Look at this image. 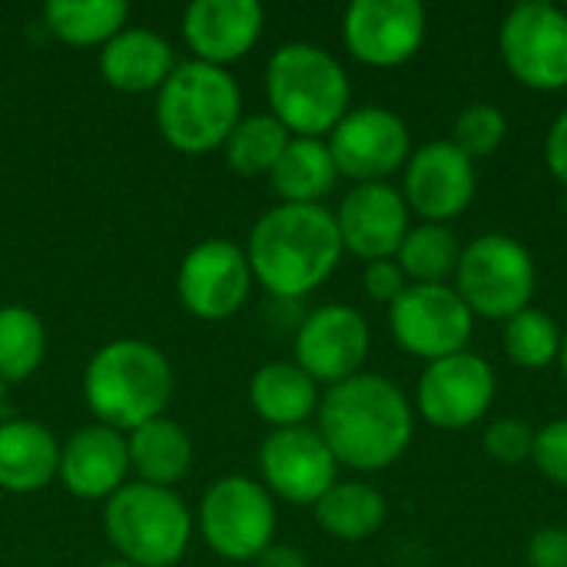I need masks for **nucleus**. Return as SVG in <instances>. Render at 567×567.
<instances>
[{"mask_svg":"<svg viewBox=\"0 0 567 567\" xmlns=\"http://www.w3.org/2000/svg\"><path fill=\"white\" fill-rule=\"evenodd\" d=\"M319 435L339 465L352 472H382L395 465L415 435L405 392L372 372L332 385L319 402Z\"/></svg>","mask_w":567,"mask_h":567,"instance_id":"f257e3e1","label":"nucleus"},{"mask_svg":"<svg viewBox=\"0 0 567 567\" xmlns=\"http://www.w3.org/2000/svg\"><path fill=\"white\" fill-rule=\"evenodd\" d=\"M342 236L332 209L279 203L266 209L246 243L252 279L276 299L316 292L342 262Z\"/></svg>","mask_w":567,"mask_h":567,"instance_id":"f03ea898","label":"nucleus"},{"mask_svg":"<svg viewBox=\"0 0 567 567\" xmlns=\"http://www.w3.org/2000/svg\"><path fill=\"white\" fill-rule=\"evenodd\" d=\"M173 395V365L146 339H113L93 352L83 372V399L93 419L130 435L159 419Z\"/></svg>","mask_w":567,"mask_h":567,"instance_id":"7ed1b4c3","label":"nucleus"},{"mask_svg":"<svg viewBox=\"0 0 567 567\" xmlns=\"http://www.w3.org/2000/svg\"><path fill=\"white\" fill-rule=\"evenodd\" d=\"M269 113L292 136L326 140L352 110V83L346 66L319 43H282L266 63Z\"/></svg>","mask_w":567,"mask_h":567,"instance_id":"20e7f679","label":"nucleus"},{"mask_svg":"<svg viewBox=\"0 0 567 567\" xmlns=\"http://www.w3.org/2000/svg\"><path fill=\"white\" fill-rule=\"evenodd\" d=\"M243 120V90L229 70L203 60L176 63L156 93V126L163 140L189 156L219 150Z\"/></svg>","mask_w":567,"mask_h":567,"instance_id":"39448f33","label":"nucleus"},{"mask_svg":"<svg viewBox=\"0 0 567 567\" xmlns=\"http://www.w3.org/2000/svg\"><path fill=\"white\" fill-rule=\"evenodd\" d=\"M103 532L120 561L173 567L186 558L193 515L173 488H156L133 478L103 505Z\"/></svg>","mask_w":567,"mask_h":567,"instance_id":"423d86ee","label":"nucleus"},{"mask_svg":"<svg viewBox=\"0 0 567 567\" xmlns=\"http://www.w3.org/2000/svg\"><path fill=\"white\" fill-rule=\"evenodd\" d=\"M455 292L465 299L472 316L508 322L532 306L538 289V266L528 246L508 233H485L462 246L455 269Z\"/></svg>","mask_w":567,"mask_h":567,"instance_id":"0eeeda50","label":"nucleus"},{"mask_svg":"<svg viewBox=\"0 0 567 567\" xmlns=\"http://www.w3.org/2000/svg\"><path fill=\"white\" fill-rule=\"evenodd\" d=\"M196 528L223 561H256L276 538V502L262 482L223 475L203 492Z\"/></svg>","mask_w":567,"mask_h":567,"instance_id":"6e6552de","label":"nucleus"},{"mask_svg":"<svg viewBox=\"0 0 567 567\" xmlns=\"http://www.w3.org/2000/svg\"><path fill=\"white\" fill-rule=\"evenodd\" d=\"M498 50L508 73L542 93L567 86V10L551 0L515 3L498 27Z\"/></svg>","mask_w":567,"mask_h":567,"instance_id":"1a4fd4ad","label":"nucleus"},{"mask_svg":"<svg viewBox=\"0 0 567 567\" xmlns=\"http://www.w3.org/2000/svg\"><path fill=\"white\" fill-rule=\"evenodd\" d=\"M389 326L402 352L439 362L455 352H465L475 336V316L465 299L449 282L409 286L389 306Z\"/></svg>","mask_w":567,"mask_h":567,"instance_id":"9d476101","label":"nucleus"},{"mask_svg":"<svg viewBox=\"0 0 567 567\" xmlns=\"http://www.w3.org/2000/svg\"><path fill=\"white\" fill-rule=\"evenodd\" d=\"M326 143L339 176L355 183H385L392 173L405 169L412 156V133L405 120L379 103L352 106Z\"/></svg>","mask_w":567,"mask_h":567,"instance_id":"9b49d317","label":"nucleus"},{"mask_svg":"<svg viewBox=\"0 0 567 567\" xmlns=\"http://www.w3.org/2000/svg\"><path fill=\"white\" fill-rule=\"evenodd\" d=\"M252 282L256 279L243 246L233 239H203L179 262L176 296L189 316L223 322L246 306Z\"/></svg>","mask_w":567,"mask_h":567,"instance_id":"f8f14e48","label":"nucleus"},{"mask_svg":"<svg viewBox=\"0 0 567 567\" xmlns=\"http://www.w3.org/2000/svg\"><path fill=\"white\" fill-rule=\"evenodd\" d=\"M429 33V13L419 0H352L342 13L346 50L375 70L409 63Z\"/></svg>","mask_w":567,"mask_h":567,"instance_id":"ddd939ff","label":"nucleus"},{"mask_svg":"<svg viewBox=\"0 0 567 567\" xmlns=\"http://www.w3.org/2000/svg\"><path fill=\"white\" fill-rule=\"evenodd\" d=\"M495 372L478 352H455L449 359L429 362L419 389L415 405L419 415L445 432H462L475 422H482L495 402Z\"/></svg>","mask_w":567,"mask_h":567,"instance_id":"4468645a","label":"nucleus"},{"mask_svg":"<svg viewBox=\"0 0 567 567\" xmlns=\"http://www.w3.org/2000/svg\"><path fill=\"white\" fill-rule=\"evenodd\" d=\"M372 349L369 322L346 302L312 309L296 332V365L316 385H339L362 372Z\"/></svg>","mask_w":567,"mask_h":567,"instance_id":"2eb2a0df","label":"nucleus"},{"mask_svg":"<svg viewBox=\"0 0 567 567\" xmlns=\"http://www.w3.org/2000/svg\"><path fill=\"white\" fill-rule=\"evenodd\" d=\"M478 193V169L452 140H432L412 150L402 169V196L425 223L449 226Z\"/></svg>","mask_w":567,"mask_h":567,"instance_id":"dca6fc26","label":"nucleus"},{"mask_svg":"<svg viewBox=\"0 0 567 567\" xmlns=\"http://www.w3.org/2000/svg\"><path fill=\"white\" fill-rule=\"evenodd\" d=\"M259 475L269 495L289 505H316L339 482V462L319 429H272L259 445Z\"/></svg>","mask_w":567,"mask_h":567,"instance_id":"f3484780","label":"nucleus"},{"mask_svg":"<svg viewBox=\"0 0 567 567\" xmlns=\"http://www.w3.org/2000/svg\"><path fill=\"white\" fill-rule=\"evenodd\" d=\"M332 216L342 236V249L365 262L395 259L402 239L412 229V209L402 189L389 183H355Z\"/></svg>","mask_w":567,"mask_h":567,"instance_id":"a211bd4d","label":"nucleus"},{"mask_svg":"<svg viewBox=\"0 0 567 567\" xmlns=\"http://www.w3.org/2000/svg\"><path fill=\"white\" fill-rule=\"evenodd\" d=\"M56 478L73 498L110 502L130 482L126 435L106 425H83L60 445Z\"/></svg>","mask_w":567,"mask_h":567,"instance_id":"6ab92c4d","label":"nucleus"},{"mask_svg":"<svg viewBox=\"0 0 567 567\" xmlns=\"http://www.w3.org/2000/svg\"><path fill=\"white\" fill-rule=\"evenodd\" d=\"M266 13L256 0H193L183 13V40L193 60L229 66L262 37Z\"/></svg>","mask_w":567,"mask_h":567,"instance_id":"aec40b11","label":"nucleus"},{"mask_svg":"<svg viewBox=\"0 0 567 567\" xmlns=\"http://www.w3.org/2000/svg\"><path fill=\"white\" fill-rule=\"evenodd\" d=\"M176 70V53L166 37L150 27H123L100 47V76L120 93H159Z\"/></svg>","mask_w":567,"mask_h":567,"instance_id":"412c9836","label":"nucleus"},{"mask_svg":"<svg viewBox=\"0 0 567 567\" xmlns=\"http://www.w3.org/2000/svg\"><path fill=\"white\" fill-rule=\"evenodd\" d=\"M60 468V442L37 419L0 422V488L10 495L43 492Z\"/></svg>","mask_w":567,"mask_h":567,"instance_id":"4be33fe9","label":"nucleus"},{"mask_svg":"<svg viewBox=\"0 0 567 567\" xmlns=\"http://www.w3.org/2000/svg\"><path fill=\"white\" fill-rule=\"evenodd\" d=\"M252 412L272 429L306 425L319 412V385L296 362H266L249 379Z\"/></svg>","mask_w":567,"mask_h":567,"instance_id":"5701e85b","label":"nucleus"},{"mask_svg":"<svg viewBox=\"0 0 567 567\" xmlns=\"http://www.w3.org/2000/svg\"><path fill=\"white\" fill-rule=\"evenodd\" d=\"M126 452H130V472L136 482L156 485V488H173L179 485L189 468H193V442L176 425L173 419L159 415L126 435Z\"/></svg>","mask_w":567,"mask_h":567,"instance_id":"b1692460","label":"nucleus"},{"mask_svg":"<svg viewBox=\"0 0 567 567\" xmlns=\"http://www.w3.org/2000/svg\"><path fill=\"white\" fill-rule=\"evenodd\" d=\"M272 189L282 203L296 206H322V199L336 189L339 169L332 150L319 136H292L282 150L279 163L269 173Z\"/></svg>","mask_w":567,"mask_h":567,"instance_id":"393cba45","label":"nucleus"},{"mask_svg":"<svg viewBox=\"0 0 567 567\" xmlns=\"http://www.w3.org/2000/svg\"><path fill=\"white\" fill-rule=\"evenodd\" d=\"M316 522L329 538L365 542L372 538L389 515L385 495L369 482H336L316 505Z\"/></svg>","mask_w":567,"mask_h":567,"instance_id":"a878e982","label":"nucleus"},{"mask_svg":"<svg viewBox=\"0 0 567 567\" xmlns=\"http://www.w3.org/2000/svg\"><path fill=\"white\" fill-rule=\"evenodd\" d=\"M130 20L123 0H50L43 7L47 30L66 47H106Z\"/></svg>","mask_w":567,"mask_h":567,"instance_id":"bb28decb","label":"nucleus"},{"mask_svg":"<svg viewBox=\"0 0 567 567\" xmlns=\"http://www.w3.org/2000/svg\"><path fill=\"white\" fill-rule=\"evenodd\" d=\"M462 259V243L449 226L439 223H422L412 226L409 236L402 239L395 262L402 266V272L409 276V282L415 286H435V282H449L458 269Z\"/></svg>","mask_w":567,"mask_h":567,"instance_id":"cd10ccee","label":"nucleus"},{"mask_svg":"<svg viewBox=\"0 0 567 567\" xmlns=\"http://www.w3.org/2000/svg\"><path fill=\"white\" fill-rule=\"evenodd\" d=\"M292 133L272 113H252L236 123L229 140L223 143L226 163L239 176H269L289 146Z\"/></svg>","mask_w":567,"mask_h":567,"instance_id":"c85d7f7f","label":"nucleus"},{"mask_svg":"<svg viewBox=\"0 0 567 567\" xmlns=\"http://www.w3.org/2000/svg\"><path fill=\"white\" fill-rule=\"evenodd\" d=\"M47 355V326L27 306H0V382H27Z\"/></svg>","mask_w":567,"mask_h":567,"instance_id":"c756f323","label":"nucleus"},{"mask_svg":"<svg viewBox=\"0 0 567 567\" xmlns=\"http://www.w3.org/2000/svg\"><path fill=\"white\" fill-rule=\"evenodd\" d=\"M502 346L505 355L518 365V369H545L551 362H558L561 352V329L558 322L545 312V309H522L518 316H512L502 329Z\"/></svg>","mask_w":567,"mask_h":567,"instance_id":"7c9ffc66","label":"nucleus"},{"mask_svg":"<svg viewBox=\"0 0 567 567\" xmlns=\"http://www.w3.org/2000/svg\"><path fill=\"white\" fill-rule=\"evenodd\" d=\"M505 136H508V116L495 103H472L452 123V143L468 159L492 156L505 143Z\"/></svg>","mask_w":567,"mask_h":567,"instance_id":"2f4dec72","label":"nucleus"},{"mask_svg":"<svg viewBox=\"0 0 567 567\" xmlns=\"http://www.w3.org/2000/svg\"><path fill=\"white\" fill-rule=\"evenodd\" d=\"M482 445H485L488 458H495L502 465H522V462H532L535 429L525 419H495L485 429Z\"/></svg>","mask_w":567,"mask_h":567,"instance_id":"473e14b6","label":"nucleus"},{"mask_svg":"<svg viewBox=\"0 0 567 567\" xmlns=\"http://www.w3.org/2000/svg\"><path fill=\"white\" fill-rule=\"evenodd\" d=\"M532 462L545 478L567 488V419H555L545 429L535 432V452Z\"/></svg>","mask_w":567,"mask_h":567,"instance_id":"72a5a7b5","label":"nucleus"},{"mask_svg":"<svg viewBox=\"0 0 567 567\" xmlns=\"http://www.w3.org/2000/svg\"><path fill=\"white\" fill-rule=\"evenodd\" d=\"M362 286H365L372 302L392 306L412 282H409V276L402 272V266L395 259H375V262H365Z\"/></svg>","mask_w":567,"mask_h":567,"instance_id":"f704fd0d","label":"nucleus"},{"mask_svg":"<svg viewBox=\"0 0 567 567\" xmlns=\"http://www.w3.org/2000/svg\"><path fill=\"white\" fill-rule=\"evenodd\" d=\"M528 565L567 567V528H558V525L538 528L528 542Z\"/></svg>","mask_w":567,"mask_h":567,"instance_id":"c9c22d12","label":"nucleus"},{"mask_svg":"<svg viewBox=\"0 0 567 567\" xmlns=\"http://www.w3.org/2000/svg\"><path fill=\"white\" fill-rule=\"evenodd\" d=\"M545 163L551 176L567 189V110H561L545 136Z\"/></svg>","mask_w":567,"mask_h":567,"instance_id":"e433bc0d","label":"nucleus"},{"mask_svg":"<svg viewBox=\"0 0 567 567\" xmlns=\"http://www.w3.org/2000/svg\"><path fill=\"white\" fill-rule=\"evenodd\" d=\"M256 567H309V558L299 551V548H292V545H269L256 561Z\"/></svg>","mask_w":567,"mask_h":567,"instance_id":"4c0bfd02","label":"nucleus"},{"mask_svg":"<svg viewBox=\"0 0 567 567\" xmlns=\"http://www.w3.org/2000/svg\"><path fill=\"white\" fill-rule=\"evenodd\" d=\"M558 365H561V375L567 382V336H561V352H558Z\"/></svg>","mask_w":567,"mask_h":567,"instance_id":"58836bf2","label":"nucleus"},{"mask_svg":"<svg viewBox=\"0 0 567 567\" xmlns=\"http://www.w3.org/2000/svg\"><path fill=\"white\" fill-rule=\"evenodd\" d=\"M96 567H136V565H130V561H106V565H96Z\"/></svg>","mask_w":567,"mask_h":567,"instance_id":"ea45409f","label":"nucleus"},{"mask_svg":"<svg viewBox=\"0 0 567 567\" xmlns=\"http://www.w3.org/2000/svg\"><path fill=\"white\" fill-rule=\"evenodd\" d=\"M0 409H3V382H0Z\"/></svg>","mask_w":567,"mask_h":567,"instance_id":"a19ab883","label":"nucleus"},{"mask_svg":"<svg viewBox=\"0 0 567 567\" xmlns=\"http://www.w3.org/2000/svg\"><path fill=\"white\" fill-rule=\"evenodd\" d=\"M565 10H567V7H565Z\"/></svg>","mask_w":567,"mask_h":567,"instance_id":"79ce46f5","label":"nucleus"}]
</instances>
